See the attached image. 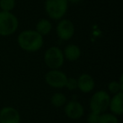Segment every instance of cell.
Instances as JSON below:
<instances>
[{"instance_id": "6da1fadb", "label": "cell", "mask_w": 123, "mask_h": 123, "mask_svg": "<svg viewBox=\"0 0 123 123\" xmlns=\"http://www.w3.org/2000/svg\"><path fill=\"white\" fill-rule=\"evenodd\" d=\"M18 44L22 50L28 52L37 51L43 46V36L33 30H26L19 33Z\"/></svg>"}, {"instance_id": "7a4b0ae2", "label": "cell", "mask_w": 123, "mask_h": 123, "mask_svg": "<svg viewBox=\"0 0 123 123\" xmlns=\"http://www.w3.org/2000/svg\"><path fill=\"white\" fill-rule=\"evenodd\" d=\"M19 21L14 14L7 11H0V36H9L18 29Z\"/></svg>"}, {"instance_id": "3957f363", "label": "cell", "mask_w": 123, "mask_h": 123, "mask_svg": "<svg viewBox=\"0 0 123 123\" xmlns=\"http://www.w3.org/2000/svg\"><path fill=\"white\" fill-rule=\"evenodd\" d=\"M68 0H46L45 9L51 19L57 20L65 15L68 10Z\"/></svg>"}, {"instance_id": "277c9868", "label": "cell", "mask_w": 123, "mask_h": 123, "mask_svg": "<svg viewBox=\"0 0 123 123\" xmlns=\"http://www.w3.org/2000/svg\"><path fill=\"white\" fill-rule=\"evenodd\" d=\"M44 61L49 68L57 69L64 63L63 52L57 46H51L46 51L44 55Z\"/></svg>"}, {"instance_id": "5b68a950", "label": "cell", "mask_w": 123, "mask_h": 123, "mask_svg": "<svg viewBox=\"0 0 123 123\" xmlns=\"http://www.w3.org/2000/svg\"><path fill=\"white\" fill-rule=\"evenodd\" d=\"M110 100H111V97L106 91H97L93 94L90 99L89 106H90L91 111H94L99 114L104 113L109 108Z\"/></svg>"}, {"instance_id": "8992f818", "label": "cell", "mask_w": 123, "mask_h": 123, "mask_svg": "<svg viewBox=\"0 0 123 123\" xmlns=\"http://www.w3.org/2000/svg\"><path fill=\"white\" fill-rule=\"evenodd\" d=\"M68 77L64 73L58 69H51L46 74L45 80L49 86L56 89H61L65 87Z\"/></svg>"}, {"instance_id": "52a82bcc", "label": "cell", "mask_w": 123, "mask_h": 123, "mask_svg": "<svg viewBox=\"0 0 123 123\" xmlns=\"http://www.w3.org/2000/svg\"><path fill=\"white\" fill-rule=\"evenodd\" d=\"M75 28L69 19H62L56 26V34L62 41H68L74 36Z\"/></svg>"}, {"instance_id": "ba28073f", "label": "cell", "mask_w": 123, "mask_h": 123, "mask_svg": "<svg viewBox=\"0 0 123 123\" xmlns=\"http://www.w3.org/2000/svg\"><path fill=\"white\" fill-rule=\"evenodd\" d=\"M0 123H20V116L15 108L5 106L0 110Z\"/></svg>"}, {"instance_id": "9c48e42d", "label": "cell", "mask_w": 123, "mask_h": 123, "mask_svg": "<svg viewBox=\"0 0 123 123\" xmlns=\"http://www.w3.org/2000/svg\"><path fill=\"white\" fill-rule=\"evenodd\" d=\"M66 116L73 120H78L84 116V106L76 100H71L66 105L65 109Z\"/></svg>"}, {"instance_id": "30bf717a", "label": "cell", "mask_w": 123, "mask_h": 123, "mask_svg": "<svg viewBox=\"0 0 123 123\" xmlns=\"http://www.w3.org/2000/svg\"><path fill=\"white\" fill-rule=\"evenodd\" d=\"M78 89L83 93H89L94 89L95 83L91 75L88 74H83L77 79Z\"/></svg>"}, {"instance_id": "8fae6325", "label": "cell", "mask_w": 123, "mask_h": 123, "mask_svg": "<svg viewBox=\"0 0 123 123\" xmlns=\"http://www.w3.org/2000/svg\"><path fill=\"white\" fill-rule=\"evenodd\" d=\"M109 107L112 114L116 116H121L123 113V93L119 92L115 94V95L110 100Z\"/></svg>"}, {"instance_id": "7c38bea8", "label": "cell", "mask_w": 123, "mask_h": 123, "mask_svg": "<svg viewBox=\"0 0 123 123\" xmlns=\"http://www.w3.org/2000/svg\"><path fill=\"white\" fill-rule=\"evenodd\" d=\"M62 52H63L64 58L70 62L77 61L81 56L80 48L74 44H70L67 46Z\"/></svg>"}, {"instance_id": "4fadbf2b", "label": "cell", "mask_w": 123, "mask_h": 123, "mask_svg": "<svg viewBox=\"0 0 123 123\" xmlns=\"http://www.w3.org/2000/svg\"><path fill=\"white\" fill-rule=\"evenodd\" d=\"M51 29H52L51 23L47 19H42L38 21V23L36 24V31L39 33L41 36H44L49 34L51 32Z\"/></svg>"}, {"instance_id": "5bb4252c", "label": "cell", "mask_w": 123, "mask_h": 123, "mask_svg": "<svg viewBox=\"0 0 123 123\" xmlns=\"http://www.w3.org/2000/svg\"><path fill=\"white\" fill-rule=\"evenodd\" d=\"M51 102L55 107H61L67 102V98L62 93H55L51 98Z\"/></svg>"}, {"instance_id": "9a60e30c", "label": "cell", "mask_w": 123, "mask_h": 123, "mask_svg": "<svg viewBox=\"0 0 123 123\" xmlns=\"http://www.w3.org/2000/svg\"><path fill=\"white\" fill-rule=\"evenodd\" d=\"M98 123H119V120L116 115L111 113H101Z\"/></svg>"}, {"instance_id": "2e32d148", "label": "cell", "mask_w": 123, "mask_h": 123, "mask_svg": "<svg viewBox=\"0 0 123 123\" xmlns=\"http://www.w3.org/2000/svg\"><path fill=\"white\" fill-rule=\"evenodd\" d=\"M108 89L110 92L112 94H117L119 92H121L123 89V84H122V77L120 79V82L117 81H111L109 84H108Z\"/></svg>"}, {"instance_id": "e0dca14e", "label": "cell", "mask_w": 123, "mask_h": 123, "mask_svg": "<svg viewBox=\"0 0 123 123\" xmlns=\"http://www.w3.org/2000/svg\"><path fill=\"white\" fill-rule=\"evenodd\" d=\"M15 0H0V9L2 11L11 12L15 7Z\"/></svg>"}, {"instance_id": "ac0fdd59", "label": "cell", "mask_w": 123, "mask_h": 123, "mask_svg": "<svg viewBox=\"0 0 123 123\" xmlns=\"http://www.w3.org/2000/svg\"><path fill=\"white\" fill-rule=\"evenodd\" d=\"M65 87L69 90H74L78 88L77 79L74 78H68Z\"/></svg>"}, {"instance_id": "d6986e66", "label": "cell", "mask_w": 123, "mask_h": 123, "mask_svg": "<svg viewBox=\"0 0 123 123\" xmlns=\"http://www.w3.org/2000/svg\"><path fill=\"white\" fill-rule=\"evenodd\" d=\"M99 113L94 112V111H91L90 114H89L87 117L88 123H98L99 122Z\"/></svg>"}, {"instance_id": "ffe728a7", "label": "cell", "mask_w": 123, "mask_h": 123, "mask_svg": "<svg viewBox=\"0 0 123 123\" xmlns=\"http://www.w3.org/2000/svg\"><path fill=\"white\" fill-rule=\"evenodd\" d=\"M80 0H69L68 2H71V3H74V4H76V3H79Z\"/></svg>"}, {"instance_id": "44dd1931", "label": "cell", "mask_w": 123, "mask_h": 123, "mask_svg": "<svg viewBox=\"0 0 123 123\" xmlns=\"http://www.w3.org/2000/svg\"><path fill=\"white\" fill-rule=\"evenodd\" d=\"M68 1H69V0H68Z\"/></svg>"}]
</instances>
